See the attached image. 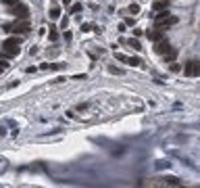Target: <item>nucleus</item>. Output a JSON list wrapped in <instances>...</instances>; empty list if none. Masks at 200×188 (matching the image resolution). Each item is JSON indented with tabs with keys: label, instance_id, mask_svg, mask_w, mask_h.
I'll list each match as a JSON object with an SVG mask.
<instances>
[{
	"label": "nucleus",
	"instance_id": "20e7f679",
	"mask_svg": "<svg viewBox=\"0 0 200 188\" xmlns=\"http://www.w3.org/2000/svg\"><path fill=\"white\" fill-rule=\"evenodd\" d=\"M177 21H179V19H177L175 15H167V17H163V19H159V21H154V27L160 29V32H165V29L177 25Z\"/></svg>",
	"mask_w": 200,
	"mask_h": 188
},
{
	"label": "nucleus",
	"instance_id": "1a4fd4ad",
	"mask_svg": "<svg viewBox=\"0 0 200 188\" xmlns=\"http://www.w3.org/2000/svg\"><path fill=\"white\" fill-rule=\"evenodd\" d=\"M148 38H150L152 42H159L160 38H165V32H160V29H157V27H154L152 32H148Z\"/></svg>",
	"mask_w": 200,
	"mask_h": 188
},
{
	"label": "nucleus",
	"instance_id": "39448f33",
	"mask_svg": "<svg viewBox=\"0 0 200 188\" xmlns=\"http://www.w3.org/2000/svg\"><path fill=\"white\" fill-rule=\"evenodd\" d=\"M184 75H186V77H196V75H198V63H196V59H190V61L186 63Z\"/></svg>",
	"mask_w": 200,
	"mask_h": 188
},
{
	"label": "nucleus",
	"instance_id": "dca6fc26",
	"mask_svg": "<svg viewBox=\"0 0 200 188\" xmlns=\"http://www.w3.org/2000/svg\"><path fill=\"white\" fill-rule=\"evenodd\" d=\"M48 40H50V42H56V40H58V32H56L54 27H50V32H48Z\"/></svg>",
	"mask_w": 200,
	"mask_h": 188
},
{
	"label": "nucleus",
	"instance_id": "f257e3e1",
	"mask_svg": "<svg viewBox=\"0 0 200 188\" xmlns=\"http://www.w3.org/2000/svg\"><path fill=\"white\" fill-rule=\"evenodd\" d=\"M2 29H4L6 34L23 36V34H27V32L31 29V25H29V19H15V23H6V25H2Z\"/></svg>",
	"mask_w": 200,
	"mask_h": 188
},
{
	"label": "nucleus",
	"instance_id": "aec40b11",
	"mask_svg": "<svg viewBox=\"0 0 200 188\" xmlns=\"http://www.w3.org/2000/svg\"><path fill=\"white\" fill-rule=\"evenodd\" d=\"M123 23H125V25H131V27H133V25H136V19H133V15H131V17H125V21H123Z\"/></svg>",
	"mask_w": 200,
	"mask_h": 188
},
{
	"label": "nucleus",
	"instance_id": "4468645a",
	"mask_svg": "<svg viewBox=\"0 0 200 188\" xmlns=\"http://www.w3.org/2000/svg\"><path fill=\"white\" fill-rule=\"evenodd\" d=\"M127 13H131V15H138V13H140V4H138V2H131V4L127 6Z\"/></svg>",
	"mask_w": 200,
	"mask_h": 188
},
{
	"label": "nucleus",
	"instance_id": "c85d7f7f",
	"mask_svg": "<svg viewBox=\"0 0 200 188\" xmlns=\"http://www.w3.org/2000/svg\"><path fill=\"white\" fill-rule=\"evenodd\" d=\"M48 54H50V56H56V54H58V48H52V50H50Z\"/></svg>",
	"mask_w": 200,
	"mask_h": 188
},
{
	"label": "nucleus",
	"instance_id": "7ed1b4c3",
	"mask_svg": "<svg viewBox=\"0 0 200 188\" xmlns=\"http://www.w3.org/2000/svg\"><path fill=\"white\" fill-rule=\"evenodd\" d=\"M10 15H15V19H29V6L19 0L10 6Z\"/></svg>",
	"mask_w": 200,
	"mask_h": 188
},
{
	"label": "nucleus",
	"instance_id": "f8f14e48",
	"mask_svg": "<svg viewBox=\"0 0 200 188\" xmlns=\"http://www.w3.org/2000/svg\"><path fill=\"white\" fill-rule=\"evenodd\" d=\"M127 65H131V67H142V61H140V56H129V59H127Z\"/></svg>",
	"mask_w": 200,
	"mask_h": 188
},
{
	"label": "nucleus",
	"instance_id": "b1692460",
	"mask_svg": "<svg viewBox=\"0 0 200 188\" xmlns=\"http://www.w3.org/2000/svg\"><path fill=\"white\" fill-rule=\"evenodd\" d=\"M171 71H173V73H177V71H181V67H179V65L173 61V63H171Z\"/></svg>",
	"mask_w": 200,
	"mask_h": 188
},
{
	"label": "nucleus",
	"instance_id": "c756f323",
	"mask_svg": "<svg viewBox=\"0 0 200 188\" xmlns=\"http://www.w3.org/2000/svg\"><path fill=\"white\" fill-rule=\"evenodd\" d=\"M63 2V6H71V0H61Z\"/></svg>",
	"mask_w": 200,
	"mask_h": 188
},
{
	"label": "nucleus",
	"instance_id": "2eb2a0df",
	"mask_svg": "<svg viewBox=\"0 0 200 188\" xmlns=\"http://www.w3.org/2000/svg\"><path fill=\"white\" fill-rule=\"evenodd\" d=\"M48 15H50V19H58L61 17V6H52Z\"/></svg>",
	"mask_w": 200,
	"mask_h": 188
},
{
	"label": "nucleus",
	"instance_id": "f03ea898",
	"mask_svg": "<svg viewBox=\"0 0 200 188\" xmlns=\"http://www.w3.org/2000/svg\"><path fill=\"white\" fill-rule=\"evenodd\" d=\"M21 42H23V38L21 36H17V34H13L10 38H6L4 42H2V50H6V52H10L13 56H17V54H21Z\"/></svg>",
	"mask_w": 200,
	"mask_h": 188
},
{
	"label": "nucleus",
	"instance_id": "7c9ffc66",
	"mask_svg": "<svg viewBox=\"0 0 200 188\" xmlns=\"http://www.w3.org/2000/svg\"><path fill=\"white\" fill-rule=\"evenodd\" d=\"M167 2H169V0H167Z\"/></svg>",
	"mask_w": 200,
	"mask_h": 188
},
{
	"label": "nucleus",
	"instance_id": "ddd939ff",
	"mask_svg": "<svg viewBox=\"0 0 200 188\" xmlns=\"http://www.w3.org/2000/svg\"><path fill=\"white\" fill-rule=\"evenodd\" d=\"M83 11V4L81 2H75V4H71V8H69V13L71 15H75V13H81Z\"/></svg>",
	"mask_w": 200,
	"mask_h": 188
},
{
	"label": "nucleus",
	"instance_id": "cd10ccee",
	"mask_svg": "<svg viewBox=\"0 0 200 188\" xmlns=\"http://www.w3.org/2000/svg\"><path fill=\"white\" fill-rule=\"evenodd\" d=\"M85 77H88L85 73H79V75H73V80H85Z\"/></svg>",
	"mask_w": 200,
	"mask_h": 188
},
{
	"label": "nucleus",
	"instance_id": "9d476101",
	"mask_svg": "<svg viewBox=\"0 0 200 188\" xmlns=\"http://www.w3.org/2000/svg\"><path fill=\"white\" fill-rule=\"evenodd\" d=\"M163 184H169V186H181V180L175 178V176H167V178L163 180Z\"/></svg>",
	"mask_w": 200,
	"mask_h": 188
},
{
	"label": "nucleus",
	"instance_id": "6ab92c4d",
	"mask_svg": "<svg viewBox=\"0 0 200 188\" xmlns=\"http://www.w3.org/2000/svg\"><path fill=\"white\" fill-rule=\"evenodd\" d=\"M115 59L121 61V63H127V59H129V56H125V54H121V52H115Z\"/></svg>",
	"mask_w": 200,
	"mask_h": 188
},
{
	"label": "nucleus",
	"instance_id": "412c9836",
	"mask_svg": "<svg viewBox=\"0 0 200 188\" xmlns=\"http://www.w3.org/2000/svg\"><path fill=\"white\" fill-rule=\"evenodd\" d=\"M67 25H69V17H63L61 19V29H67Z\"/></svg>",
	"mask_w": 200,
	"mask_h": 188
},
{
	"label": "nucleus",
	"instance_id": "a878e982",
	"mask_svg": "<svg viewBox=\"0 0 200 188\" xmlns=\"http://www.w3.org/2000/svg\"><path fill=\"white\" fill-rule=\"evenodd\" d=\"M117 29H119L121 34H125V32H127V25H125V23H119V27H117Z\"/></svg>",
	"mask_w": 200,
	"mask_h": 188
},
{
	"label": "nucleus",
	"instance_id": "393cba45",
	"mask_svg": "<svg viewBox=\"0 0 200 188\" xmlns=\"http://www.w3.org/2000/svg\"><path fill=\"white\" fill-rule=\"evenodd\" d=\"M6 67H8V63H6V61H4V59H0V73H2V71H4V69H6Z\"/></svg>",
	"mask_w": 200,
	"mask_h": 188
},
{
	"label": "nucleus",
	"instance_id": "bb28decb",
	"mask_svg": "<svg viewBox=\"0 0 200 188\" xmlns=\"http://www.w3.org/2000/svg\"><path fill=\"white\" fill-rule=\"evenodd\" d=\"M2 2H4L6 6H13V4H15V2H19V0H2Z\"/></svg>",
	"mask_w": 200,
	"mask_h": 188
},
{
	"label": "nucleus",
	"instance_id": "9b49d317",
	"mask_svg": "<svg viewBox=\"0 0 200 188\" xmlns=\"http://www.w3.org/2000/svg\"><path fill=\"white\" fill-rule=\"evenodd\" d=\"M152 8H154L157 13H159V11H165V8H169V2H167V0H157V2L152 4Z\"/></svg>",
	"mask_w": 200,
	"mask_h": 188
},
{
	"label": "nucleus",
	"instance_id": "a211bd4d",
	"mask_svg": "<svg viewBox=\"0 0 200 188\" xmlns=\"http://www.w3.org/2000/svg\"><path fill=\"white\" fill-rule=\"evenodd\" d=\"M92 29H94L92 23H83V25H81V32H83V34H88V32H92Z\"/></svg>",
	"mask_w": 200,
	"mask_h": 188
},
{
	"label": "nucleus",
	"instance_id": "f3484780",
	"mask_svg": "<svg viewBox=\"0 0 200 188\" xmlns=\"http://www.w3.org/2000/svg\"><path fill=\"white\" fill-rule=\"evenodd\" d=\"M109 73H113V75H123L125 71H123L121 67H115V65H111V67H109Z\"/></svg>",
	"mask_w": 200,
	"mask_h": 188
},
{
	"label": "nucleus",
	"instance_id": "4be33fe9",
	"mask_svg": "<svg viewBox=\"0 0 200 188\" xmlns=\"http://www.w3.org/2000/svg\"><path fill=\"white\" fill-rule=\"evenodd\" d=\"M131 34H133V38H142V36H144V32H142L140 27H136V29H133Z\"/></svg>",
	"mask_w": 200,
	"mask_h": 188
},
{
	"label": "nucleus",
	"instance_id": "0eeeda50",
	"mask_svg": "<svg viewBox=\"0 0 200 188\" xmlns=\"http://www.w3.org/2000/svg\"><path fill=\"white\" fill-rule=\"evenodd\" d=\"M123 44H127L133 50H142V44H140V38H129V40H123Z\"/></svg>",
	"mask_w": 200,
	"mask_h": 188
},
{
	"label": "nucleus",
	"instance_id": "423d86ee",
	"mask_svg": "<svg viewBox=\"0 0 200 188\" xmlns=\"http://www.w3.org/2000/svg\"><path fill=\"white\" fill-rule=\"evenodd\" d=\"M154 52H157V54H165V52H169V50H171V42H169V40H165V38H160L159 42H154Z\"/></svg>",
	"mask_w": 200,
	"mask_h": 188
},
{
	"label": "nucleus",
	"instance_id": "6e6552de",
	"mask_svg": "<svg viewBox=\"0 0 200 188\" xmlns=\"http://www.w3.org/2000/svg\"><path fill=\"white\" fill-rule=\"evenodd\" d=\"M160 56H163V63H173V61L177 59V50L171 48L169 52H165V54H160Z\"/></svg>",
	"mask_w": 200,
	"mask_h": 188
},
{
	"label": "nucleus",
	"instance_id": "5701e85b",
	"mask_svg": "<svg viewBox=\"0 0 200 188\" xmlns=\"http://www.w3.org/2000/svg\"><path fill=\"white\" fill-rule=\"evenodd\" d=\"M63 38H65V42L69 44V42L73 40V34H71V32H65V34H63Z\"/></svg>",
	"mask_w": 200,
	"mask_h": 188
}]
</instances>
